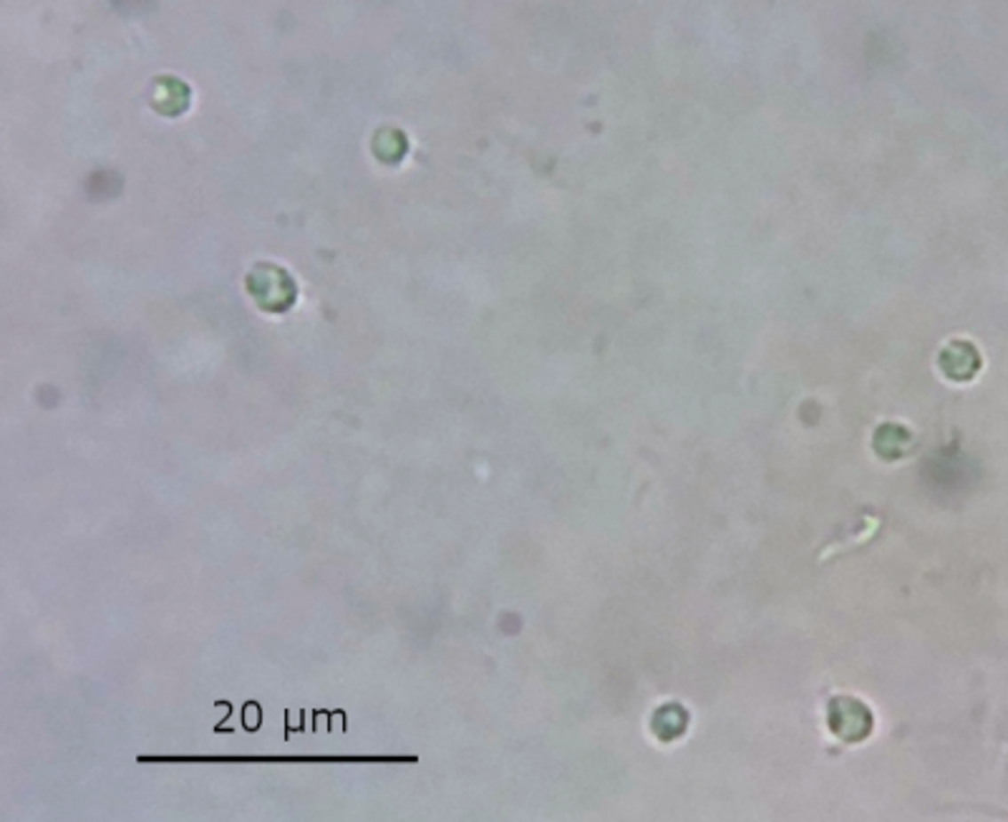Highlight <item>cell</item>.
Masks as SVG:
<instances>
[{"instance_id": "6da1fadb", "label": "cell", "mask_w": 1008, "mask_h": 822, "mask_svg": "<svg viewBox=\"0 0 1008 822\" xmlns=\"http://www.w3.org/2000/svg\"><path fill=\"white\" fill-rule=\"evenodd\" d=\"M827 724H829L832 734H837L842 742H862L869 737L875 719L860 698L837 697L829 701Z\"/></svg>"}, {"instance_id": "7a4b0ae2", "label": "cell", "mask_w": 1008, "mask_h": 822, "mask_svg": "<svg viewBox=\"0 0 1008 822\" xmlns=\"http://www.w3.org/2000/svg\"><path fill=\"white\" fill-rule=\"evenodd\" d=\"M686 727H688V712L681 704H663L651 716V730L661 742H673L683 737Z\"/></svg>"}]
</instances>
